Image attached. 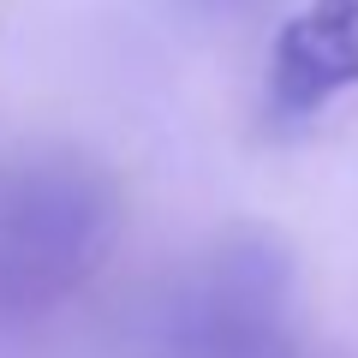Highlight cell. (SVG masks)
<instances>
[{
	"label": "cell",
	"mask_w": 358,
	"mask_h": 358,
	"mask_svg": "<svg viewBox=\"0 0 358 358\" xmlns=\"http://www.w3.org/2000/svg\"><path fill=\"white\" fill-rule=\"evenodd\" d=\"M114 185L84 155L0 162V329L54 317L102 268L114 239Z\"/></svg>",
	"instance_id": "6da1fadb"
},
{
	"label": "cell",
	"mask_w": 358,
	"mask_h": 358,
	"mask_svg": "<svg viewBox=\"0 0 358 358\" xmlns=\"http://www.w3.org/2000/svg\"><path fill=\"white\" fill-rule=\"evenodd\" d=\"M293 268L263 233L227 239L162 299V358H293Z\"/></svg>",
	"instance_id": "7a4b0ae2"
},
{
	"label": "cell",
	"mask_w": 358,
	"mask_h": 358,
	"mask_svg": "<svg viewBox=\"0 0 358 358\" xmlns=\"http://www.w3.org/2000/svg\"><path fill=\"white\" fill-rule=\"evenodd\" d=\"M358 90V0H305L268 48V114L305 126Z\"/></svg>",
	"instance_id": "3957f363"
},
{
	"label": "cell",
	"mask_w": 358,
	"mask_h": 358,
	"mask_svg": "<svg viewBox=\"0 0 358 358\" xmlns=\"http://www.w3.org/2000/svg\"><path fill=\"white\" fill-rule=\"evenodd\" d=\"M215 6H239V0H215Z\"/></svg>",
	"instance_id": "277c9868"
}]
</instances>
